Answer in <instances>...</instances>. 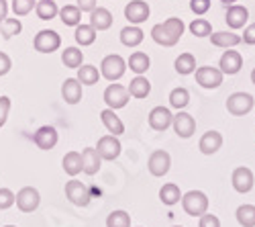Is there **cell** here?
Returning a JSON list of instances; mask_svg holds the SVG:
<instances>
[{
	"label": "cell",
	"mask_w": 255,
	"mask_h": 227,
	"mask_svg": "<svg viewBox=\"0 0 255 227\" xmlns=\"http://www.w3.org/2000/svg\"><path fill=\"white\" fill-rule=\"evenodd\" d=\"M102 158L98 156L96 148H86L82 152V172H86L88 176H94L100 170Z\"/></svg>",
	"instance_id": "21"
},
{
	"label": "cell",
	"mask_w": 255,
	"mask_h": 227,
	"mask_svg": "<svg viewBox=\"0 0 255 227\" xmlns=\"http://www.w3.org/2000/svg\"><path fill=\"white\" fill-rule=\"evenodd\" d=\"M96 33L98 31L92 25H78L74 37H76V41H78L82 47H86V45H92L94 41H96Z\"/></svg>",
	"instance_id": "31"
},
{
	"label": "cell",
	"mask_w": 255,
	"mask_h": 227,
	"mask_svg": "<svg viewBox=\"0 0 255 227\" xmlns=\"http://www.w3.org/2000/svg\"><path fill=\"white\" fill-rule=\"evenodd\" d=\"M59 16H61V23L66 27H78L80 20H82V10L74 4H66L59 10Z\"/></svg>",
	"instance_id": "30"
},
{
	"label": "cell",
	"mask_w": 255,
	"mask_h": 227,
	"mask_svg": "<svg viewBox=\"0 0 255 227\" xmlns=\"http://www.w3.org/2000/svg\"><path fill=\"white\" fill-rule=\"evenodd\" d=\"M100 78V72L96 66H80L78 68V80H80V84H86V86H92L96 84Z\"/></svg>",
	"instance_id": "36"
},
{
	"label": "cell",
	"mask_w": 255,
	"mask_h": 227,
	"mask_svg": "<svg viewBox=\"0 0 255 227\" xmlns=\"http://www.w3.org/2000/svg\"><path fill=\"white\" fill-rule=\"evenodd\" d=\"M100 119H102V123H104V127L111 131V135H123L125 133V125H123V121L119 119V115H115V111L113 109H104L102 113H100Z\"/></svg>",
	"instance_id": "24"
},
{
	"label": "cell",
	"mask_w": 255,
	"mask_h": 227,
	"mask_svg": "<svg viewBox=\"0 0 255 227\" xmlns=\"http://www.w3.org/2000/svg\"><path fill=\"white\" fill-rule=\"evenodd\" d=\"M225 20L231 29H243L245 23L249 20V10L241 4H231L227 14H225Z\"/></svg>",
	"instance_id": "18"
},
{
	"label": "cell",
	"mask_w": 255,
	"mask_h": 227,
	"mask_svg": "<svg viewBox=\"0 0 255 227\" xmlns=\"http://www.w3.org/2000/svg\"><path fill=\"white\" fill-rule=\"evenodd\" d=\"M35 8H37V16L41 20H51V18H55L59 14V8L55 4V0H39Z\"/></svg>",
	"instance_id": "32"
},
{
	"label": "cell",
	"mask_w": 255,
	"mask_h": 227,
	"mask_svg": "<svg viewBox=\"0 0 255 227\" xmlns=\"http://www.w3.org/2000/svg\"><path fill=\"white\" fill-rule=\"evenodd\" d=\"M149 4L145 2V0H131L129 4L125 6V16L129 20L131 25H141L145 23L147 18H149Z\"/></svg>",
	"instance_id": "12"
},
{
	"label": "cell",
	"mask_w": 255,
	"mask_h": 227,
	"mask_svg": "<svg viewBox=\"0 0 255 227\" xmlns=\"http://www.w3.org/2000/svg\"><path fill=\"white\" fill-rule=\"evenodd\" d=\"M4 227H16V225H4Z\"/></svg>",
	"instance_id": "52"
},
{
	"label": "cell",
	"mask_w": 255,
	"mask_h": 227,
	"mask_svg": "<svg viewBox=\"0 0 255 227\" xmlns=\"http://www.w3.org/2000/svg\"><path fill=\"white\" fill-rule=\"evenodd\" d=\"M129 94L133 98H147V94L151 92V84H149V80L143 78V76H137L131 80V84H129Z\"/></svg>",
	"instance_id": "28"
},
{
	"label": "cell",
	"mask_w": 255,
	"mask_h": 227,
	"mask_svg": "<svg viewBox=\"0 0 255 227\" xmlns=\"http://www.w3.org/2000/svg\"><path fill=\"white\" fill-rule=\"evenodd\" d=\"M253 107H255V98L249 92H233L227 98V111L235 117L249 115Z\"/></svg>",
	"instance_id": "4"
},
{
	"label": "cell",
	"mask_w": 255,
	"mask_h": 227,
	"mask_svg": "<svg viewBox=\"0 0 255 227\" xmlns=\"http://www.w3.org/2000/svg\"><path fill=\"white\" fill-rule=\"evenodd\" d=\"M127 68H131L135 74H145L147 70L151 68V59H149V55L147 53H143V51H135V53H131V57H129V61H127Z\"/></svg>",
	"instance_id": "25"
},
{
	"label": "cell",
	"mask_w": 255,
	"mask_h": 227,
	"mask_svg": "<svg viewBox=\"0 0 255 227\" xmlns=\"http://www.w3.org/2000/svg\"><path fill=\"white\" fill-rule=\"evenodd\" d=\"M223 72L219 68H212V66H202V68H196V82L202 86V88H219L223 84Z\"/></svg>",
	"instance_id": "8"
},
{
	"label": "cell",
	"mask_w": 255,
	"mask_h": 227,
	"mask_svg": "<svg viewBox=\"0 0 255 227\" xmlns=\"http://www.w3.org/2000/svg\"><path fill=\"white\" fill-rule=\"evenodd\" d=\"M210 41L215 47H225V49H231L241 43V37L237 33H229V31H217L210 35Z\"/></svg>",
	"instance_id": "23"
},
{
	"label": "cell",
	"mask_w": 255,
	"mask_h": 227,
	"mask_svg": "<svg viewBox=\"0 0 255 227\" xmlns=\"http://www.w3.org/2000/svg\"><path fill=\"white\" fill-rule=\"evenodd\" d=\"M182 207L190 217H202L208 211V197L202 191H190L182 195Z\"/></svg>",
	"instance_id": "2"
},
{
	"label": "cell",
	"mask_w": 255,
	"mask_h": 227,
	"mask_svg": "<svg viewBox=\"0 0 255 227\" xmlns=\"http://www.w3.org/2000/svg\"><path fill=\"white\" fill-rule=\"evenodd\" d=\"M57 131H55V127H51V125H43V127H39L37 131H35V135H33V141H35V146L39 148V150H53L55 146H57Z\"/></svg>",
	"instance_id": "16"
},
{
	"label": "cell",
	"mask_w": 255,
	"mask_h": 227,
	"mask_svg": "<svg viewBox=\"0 0 255 227\" xmlns=\"http://www.w3.org/2000/svg\"><path fill=\"white\" fill-rule=\"evenodd\" d=\"M20 29H23V25H20V20L18 18H4L2 23H0V31H2V37L4 39H10L12 35H18Z\"/></svg>",
	"instance_id": "40"
},
{
	"label": "cell",
	"mask_w": 255,
	"mask_h": 227,
	"mask_svg": "<svg viewBox=\"0 0 255 227\" xmlns=\"http://www.w3.org/2000/svg\"><path fill=\"white\" fill-rule=\"evenodd\" d=\"M172 127L176 131L178 137L182 139H188L192 137L194 131H196V121L190 113H184V111H178V115H174V121H172Z\"/></svg>",
	"instance_id": "10"
},
{
	"label": "cell",
	"mask_w": 255,
	"mask_h": 227,
	"mask_svg": "<svg viewBox=\"0 0 255 227\" xmlns=\"http://www.w3.org/2000/svg\"><path fill=\"white\" fill-rule=\"evenodd\" d=\"M16 207H18V211H23V213H33V211H37V207H39V203H41V195H39V191L37 189H33V187H25V189H20L18 193H16Z\"/></svg>",
	"instance_id": "6"
},
{
	"label": "cell",
	"mask_w": 255,
	"mask_h": 227,
	"mask_svg": "<svg viewBox=\"0 0 255 227\" xmlns=\"http://www.w3.org/2000/svg\"><path fill=\"white\" fill-rule=\"evenodd\" d=\"M125 72H127V61L119 53L106 55L102 59V64H100V76H104L106 80H111V82L121 80L125 76Z\"/></svg>",
	"instance_id": "3"
},
{
	"label": "cell",
	"mask_w": 255,
	"mask_h": 227,
	"mask_svg": "<svg viewBox=\"0 0 255 227\" xmlns=\"http://www.w3.org/2000/svg\"><path fill=\"white\" fill-rule=\"evenodd\" d=\"M235 217L241 227H255V205H241Z\"/></svg>",
	"instance_id": "35"
},
{
	"label": "cell",
	"mask_w": 255,
	"mask_h": 227,
	"mask_svg": "<svg viewBox=\"0 0 255 227\" xmlns=\"http://www.w3.org/2000/svg\"><path fill=\"white\" fill-rule=\"evenodd\" d=\"M61 96L68 105H78L82 100V84L78 78H68L66 82L61 84Z\"/></svg>",
	"instance_id": "20"
},
{
	"label": "cell",
	"mask_w": 255,
	"mask_h": 227,
	"mask_svg": "<svg viewBox=\"0 0 255 227\" xmlns=\"http://www.w3.org/2000/svg\"><path fill=\"white\" fill-rule=\"evenodd\" d=\"M190 10L198 16L206 14L210 10V0H190Z\"/></svg>",
	"instance_id": "43"
},
{
	"label": "cell",
	"mask_w": 255,
	"mask_h": 227,
	"mask_svg": "<svg viewBox=\"0 0 255 227\" xmlns=\"http://www.w3.org/2000/svg\"><path fill=\"white\" fill-rule=\"evenodd\" d=\"M221 2H225V4H233V2H237V0H221Z\"/></svg>",
	"instance_id": "50"
},
{
	"label": "cell",
	"mask_w": 255,
	"mask_h": 227,
	"mask_svg": "<svg viewBox=\"0 0 255 227\" xmlns=\"http://www.w3.org/2000/svg\"><path fill=\"white\" fill-rule=\"evenodd\" d=\"M8 111H10V98L8 96H0V127L6 123Z\"/></svg>",
	"instance_id": "44"
},
{
	"label": "cell",
	"mask_w": 255,
	"mask_h": 227,
	"mask_svg": "<svg viewBox=\"0 0 255 227\" xmlns=\"http://www.w3.org/2000/svg\"><path fill=\"white\" fill-rule=\"evenodd\" d=\"M35 0H12V12L16 16H25L33 10Z\"/></svg>",
	"instance_id": "41"
},
{
	"label": "cell",
	"mask_w": 255,
	"mask_h": 227,
	"mask_svg": "<svg viewBox=\"0 0 255 227\" xmlns=\"http://www.w3.org/2000/svg\"><path fill=\"white\" fill-rule=\"evenodd\" d=\"M143 37H145V33L139 27L131 25V27H125L121 31V43L127 45V47H137V45H141Z\"/></svg>",
	"instance_id": "27"
},
{
	"label": "cell",
	"mask_w": 255,
	"mask_h": 227,
	"mask_svg": "<svg viewBox=\"0 0 255 227\" xmlns=\"http://www.w3.org/2000/svg\"><path fill=\"white\" fill-rule=\"evenodd\" d=\"M96 152L102 160H117L121 156V141L117 139V135H104L96 143Z\"/></svg>",
	"instance_id": "14"
},
{
	"label": "cell",
	"mask_w": 255,
	"mask_h": 227,
	"mask_svg": "<svg viewBox=\"0 0 255 227\" xmlns=\"http://www.w3.org/2000/svg\"><path fill=\"white\" fill-rule=\"evenodd\" d=\"M66 197L70 203L78 205V207H86L90 203V191L86 184H82L80 180H70L66 184Z\"/></svg>",
	"instance_id": "13"
},
{
	"label": "cell",
	"mask_w": 255,
	"mask_h": 227,
	"mask_svg": "<svg viewBox=\"0 0 255 227\" xmlns=\"http://www.w3.org/2000/svg\"><path fill=\"white\" fill-rule=\"evenodd\" d=\"M106 227H131V217L127 211H113L106 217Z\"/></svg>",
	"instance_id": "38"
},
{
	"label": "cell",
	"mask_w": 255,
	"mask_h": 227,
	"mask_svg": "<svg viewBox=\"0 0 255 227\" xmlns=\"http://www.w3.org/2000/svg\"><path fill=\"white\" fill-rule=\"evenodd\" d=\"M184 20L178 16H169L163 23H157L151 29V39L161 47H174L184 35Z\"/></svg>",
	"instance_id": "1"
},
{
	"label": "cell",
	"mask_w": 255,
	"mask_h": 227,
	"mask_svg": "<svg viewBox=\"0 0 255 227\" xmlns=\"http://www.w3.org/2000/svg\"><path fill=\"white\" fill-rule=\"evenodd\" d=\"M59 45H61V37H59V33H55L51 29L39 31L33 39V47L39 53H53L55 49H59Z\"/></svg>",
	"instance_id": "5"
},
{
	"label": "cell",
	"mask_w": 255,
	"mask_h": 227,
	"mask_svg": "<svg viewBox=\"0 0 255 227\" xmlns=\"http://www.w3.org/2000/svg\"><path fill=\"white\" fill-rule=\"evenodd\" d=\"M90 25H92L96 31L111 29V25H113V12H111L109 8L96 6V8L90 12Z\"/></svg>",
	"instance_id": "22"
},
{
	"label": "cell",
	"mask_w": 255,
	"mask_h": 227,
	"mask_svg": "<svg viewBox=\"0 0 255 227\" xmlns=\"http://www.w3.org/2000/svg\"><path fill=\"white\" fill-rule=\"evenodd\" d=\"M10 68H12L10 57H8L4 51H0V76H6V74L10 72Z\"/></svg>",
	"instance_id": "47"
},
{
	"label": "cell",
	"mask_w": 255,
	"mask_h": 227,
	"mask_svg": "<svg viewBox=\"0 0 255 227\" xmlns=\"http://www.w3.org/2000/svg\"><path fill=\"white\" fill-rule=\"evenodd\" d=\"M198 227H221V219L212 213H204L198 221Z\"/></svg>",
	"instance_id": "45"
},
{
	"label": "cell",
	"mask_w": 255,
	"mask_h": 227,
	"mask_svg": "<svg viewBox=\"0 0 255 227\" xmlns=\"http://www.w3.org/2000/svg\"><path fill=\"white\" fill-rule=\"evenodd\" d=\"M241 41H243L245 45H255V23H251V25L245 27V33H243Z\"/></svg>",
	"instance_id": "46"
},
{
	"label": "cell",
	"mask_w": 255,
	"mask_h": 227,
	"mask_svg": "<svg viewBox=\"0 0 255 227\" xmlns=\"http://www.w3.org/2000/svg\"><path fill=\"white\" fill-rule=\"evenodd\" d=\"M159 199L163 205H167V207H172V205L180 203L182 201V193H180V187L174 182H167L163 184V187L159 189Z\"/></svg>",
	"instance_id": "26"
},
{
	"label": "cell",
	"mask_w": 255,
	"mask_h": 227,
	"mask_svg": "<svg viewBox=\"0 0 255 227\" xmlns=\"http://www.w3.org/2000/svg\"><path fill=\"white\" fill-rule=\"evenodd\" d=\"M219 70L223 74H229V76H235L241 72L243 68V55L237 51V49H227L223 55H221V61H219Z\"/></svg>",
	"instance_id": "15"
},
{
	"label": "cell",
	"mask_w": 255,
	"mask_h": 227,
	"mask_svg": "<svg viewBox=\"0 0 255 227\" xmlns=\"http://www.w3.org/2000/svg\"><path fill=\"white\" fill-rule=\"evenodd\" d=\"M251 82L255 84V68H253V72H251Z\"/></svg>",
	"instance_id": "51"
},
{
	"label": "cell",
	"mask_w": 255,
	"mask_h": 227,
	"mask_svg": "<svg viewBox=\"0 0 255 227\" xmlns=\"http://www.w3.org/2000/svg\"><path fill=\"white\" fill-rule=\"evenodd\" d=\"M61 61L66 68H80L82 61H84V55H82V49L78 47H66L61 53Z\"/></svg>",
	"instance_id": "34"
},
{
	"label": "cell",
	"mask_w": 255,
	"mask_h": 227,
	"mask_svg": "<svg viewBox=\"0 0 255 227\" xmlns=\"http://www.w3.org/2000/svg\"><path fill=\"white\" fill-rule=\"evenodd\" d=\"M129 90H127L125 86H121V84H113L104 90V102L109 105V109H113V111H117V109H123V107H127V102H129Z\"/></svg>",
	"instance_id": "9"
},
{
	"label": "cell",
	"mask_w": 255,
	"mask_h": 227,
	"mask_svg": "<svg viewBox=\"0 0 255 227\" xmlns=\"http://www.w3.org/2000/svg\"><path fill=\"white\" fill-rule=\"evenodd\" d=\"M82 12H92L96 8V0H78V4H76Z\"/></svg>",
	"instance_id": "48"
},
{
	"label": "cell",
	"mask_w": 255,
	"mask_h": 227,
	"mask_svg": "<svg viewBox=\"0 0 255 227\" xmlns=\"http://www.w3.org/2000/svg\"><path fill=\"white\" fill-rule=\"evenodd\" d=\"M176 72L182 74V76H188L196 72V57L192 53H180V57L176 59Z\"/></svg>",
	"instance_id": "33"
},
{
	"label": "cell",
	"mask_w": 255,
	"mask_h": 227,
	"mask_svg": "<svg viewBox=\"0 0 255 227\" xmlns=\"http://www.w3.org/2000/svg\"><path fill=\"white\" fill-rule=\"evenodd\" d=\"M174 115L167 107H155L149 113V127L155 131H165L167 127H172Z\"/></svg>",
	"instance_id": "17"
},
{
	"label": "cell",
	"mask_w": 255,
	"mask_h": 227,
	"mask_svg": "<svg viewBox=\"0 0 255 227\" xmlns=\"http://www.w3.org/2000/svg\"><path fill=\"white\" fill-rule=\"evenodd\" d=\"M16 201V195L10 189H0V211H6L10 209Z\"/></svg>",
	"instance_id": "42"
},
{
	"label": "cell",
	"mask_w": 255,
	"mask_h": 227,
	"mask_svg": "<svg viewBox=\"0 0 255 227\" xmlns=\"http://www.w3.org/2000/svg\"><path fill=\"white\" fill-rule=\"evenodd\" d=\"M188 102H190V92L186 88L180 86V88H174L172 92H169V105H172L174 109L182 111V109L188 107Z\"/></svg>",
	"instance_id": "37"
},
{
	"label": "cell",
	"mask_w": 255,
	"mask_h": 227,
	"mask_svg": "<svg viewBox=\"0 0 255 227\" xmlns=\"http://www.w3.org/2000/svg\"><path fill=\"white\" fill-rule=\"evenodd\" d=\"M174 227H182V225H174Z\"/></svg>",
	"instance_id": "53"
},
{
	"label": "cell",
	"mask_w": 255,
	"mask_h": 227,
	"mask_svg": "<svg viewBox=\"0 0 255 227\" xmlns=\"http://www.w3.org/2000/svg\"><path fill=\"white\" fill-rule=\"evenodd\" d=\"M190 33L194 37H210L212 35V25L206 18H196L190 23Z\"/></svg>",
	"instance_id": "39"
},
{
	"label": "cell",
	"mask_w": 255,
	"mask_h": 227,
	"mask_svg": "<svg viewBox=\"0 0 255 227\" xmlns=\"http://www.w3.org/2000/svg\"><path fill=\"white\" fill-rule=\"evenodd\" d=\"M147 168H149L151 176L155 178H161L169 172V168H172V158H169V154L165 150H155L151 156H149V162H147Z\"/></svg>",
	"instance_id": "7"
},
{
	"label": "cell",
	"mask_w": 255,
	"mask_h": 227,
	"mask_svg": "<svg viewBox=\"0 0 255 227\" xmlns=\"http://www.w3.org/2000/svg\"><path fill=\"white\" fill-rule=\"evenodd\" d=\"M231 182H233V189H235L237 193L247 195V193H251L253 184H255V176L247 166H239V168L233 170Z\"/></svg>",
	"instance_id": "11"
},
{
	"label": "cell",
	"mask_w": 255,
	"mask_h": 227,
	"mask_svg": "<svg viewBox=\"0 0 255 227\" xmlns=\"http://www.w3.org/2000/svg\"><path fill=\"white\" fill-rule=\"evenodd\" d=\"M198 148L204 156H212V154H217L221 148H223V135L219 131H206L200 141H198Z\"/></svg>",
	"instance_id": "19"
},
{
	"label": "cell",
	"mask_w": 255,
	"mask_h": 227,
	"mask_svg": "<svg viewBox=\"0 0 255 227\" xmlns=\"http://www.w3.org/2000/svg\"><path fill=\"white\" fill-rule=\"evenodd\" d=\"M8 14V4H6V0H0V23L6 18Z\"/></svg>",
	"instance_id": "49"
},
{
	"label": "cell",
	"mask_w": 255,
	"mask_h": 227,
	"mask_svg": "<svg viewBox=\"0 0 255 227\" xmlns=\"http://www.w3.org/2000/svg\"><path fill=\"white\" fill-rule=\"evenodd\" d=\"M61 166H63V170H66V174L78 176V174L82 172V154H78V152H68L66 156H63Z\"/></svg>",
	"instance_id": "29"
}]
</instances>
